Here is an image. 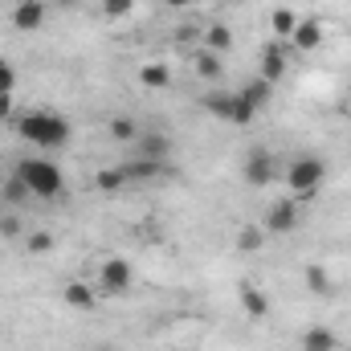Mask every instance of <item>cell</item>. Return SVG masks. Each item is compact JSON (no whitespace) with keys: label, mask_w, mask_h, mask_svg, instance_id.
<instances>
[{"label":"cell","mask_w":351,"mask_h":351,"mask_svg":"<svg viewBox=\"0 0 351 351\" xmlns=\"http://www.w3.org/2000/svg\"><path fill=\"white\" fill-rule=\"evenodd\" d=\"M298 348L302 351H335L339 348V335H335L331 327H306V331L298 335Z\"/></svg>","instance_id":"obj_11"},{"label":"cell","mask_w":351,"mask_h":351,"mask_svg":"<svg viewBox=\"0 0 351 351\" xmlns=\"http://www.w3.org/2000/svg\"><path fill=\"white\" fill-rule=\"evenodd\" d=\"M237 298H241V311H245L250 319H265V315H269V298H265L258 286H241Z\"/></svg>","instance_id":"obj_13"},{"label":"cell","mask_w":351,"mask_h":351,"mask_svg":"<svg viewBox=\"0 0 351 351\" xmlns=\"http://www.w3.org/2000/svg\"><path fill=\"white\" fill-rule=\"evenodd\" d=\"M62 298H66L70 311H94L98 306V294H94V286H86V282H66Z\"/></svg>","instance_id":"obj_12"},{"label":"cell","mask_w":351,"mask_h":351,"mask_svg":"<svg viewBox=\"0 0 351 351\" xmlns=\"http://www.w3.org/2000/svg\"><path fill=\"white\" fill-rule=\"evenodd\" d=\"M192 66H196L200 78H221V70H225V66H221V53H213V49H200Z\"/></svg>","instance_id":"obj_18"},{"label":"cell","mask_w":351,"mask_h":351,"mask_svg":"<svg viewBox=\"0 0 351 351\" xmlns=\"http://www.w3.org/2000/svg\"><path fill=\"white\" fill-rule=\"evenodd\" d=\"M306 290L311 294H331V274L323 265H306Z\"/></svg>","instance_id":"obj_23"},{"label":"cell","mask_w":351,"mask_h":351,"mask_svg":"<svg viewBox=\"0 0 351 351\" xmlns=\"http://www.w3.org/2000/svg\"><path fill=\"white\" fill-rule=\"evenodd\" d=\"M106 131H110L114 143H135V139H139V127H135L127 114H114V119L106 123Z\"/></svg>","instance_id":"obj_17"},{"label":"cell","mask_w":351,"mask_h":351,"mask_svg":"<svg viewBox=\"0 0 351 351\" xmlns=\"http://www.w3.org/2000/svg\"><path fill=\"white\" fill-rule=\"evenodd\" d=\"M16 176H21L25 188H29L33 196H41V200H53V196H62V188H66L62 168H58L53 160H45V156H29V160H21V164H16Z\"/></svg>","instance_id":"obj_2"},{"label":"cell","mask_w":351,"mask_h":351,"mask_svg":"<svg viewBox=\"0 0 351 351\" xmlns=\"http://www.w3.org/2000/svg\"><path fill=\"white\" fill-rule=\"evenodd\" d=\"M200 106H204L213 119H225V123H229V114H233V94H229V90H213V94L200 98Z\"/></svg>","instance_id":"obj_14"},{"label":"cell","mask_w":351,"mask_h":351,"mask_svg":"<svg viewBox=\"0 0 351 351\" xmlns=\"http://www.w3.org/2000/svg\"><path fill=\"white\" fill-rule=\"evenodd\" d=\"M168 82H172V70H168V66H160V62H147V66H139V86L164 90Z\"/></svg>","instance_id":"obj_15"},{"label":"cell","mask_w":351,"mask_h":351,"mask_svg":"<svg viewBox=\"0 0 351 351\" xmlns=\"http://www.w3.org/2000/svg\"><path fill=\"white\" fill-rule=\"evenodd\" d=\"M156 172H160V164H156V160H143V156H135L131 164H123V176H127V184H131V180H152Z\"/></svg>","instance_id":"obj_19"},{"label":"cell","mask_w":351,"mask_h":351,"mask_svg":"<svg viewBox=\"0 0 351 351\" xmlns=\"http://www.w3.org/2000/svg\"><path fill=\"white\" fill-rule=\"evenodd\" d=\"M25 196H33V192L25 188V180H21V176H8V180H4V200H8V204H21Z\"/></svg>","instance_id":"obj_26"},{"label":"cell","mask_w":351,"mask_h":351,"mask_svg":"<svg viewBox=\"0 0 351 351\" xmlns=\"http://www.w3.org/2000/svg\"><path fill=\"white\" fill-rule=\"evenodd\" d=\"M204 49L229 53V49H233V29H229V25H208V29H204Z\"/></svg>","instance_id":"obj_16"},{"label":"cell","mask_w":351,"mask_h":351,"mask_svg":"<svg viewBox=\"0 0 351 351\" xmlns=\"http://www.w3.org/2000/svg\"><path fill=\"white\" fill-rule=\"evenodd\" d=\"M139 156L143 160H156V164H164V156L172 152V139L164 135V131H139Z\"/></svg>","instance_id":"obj_10"},{"label":"cell","mask_w":351,"mask_h":351,"mask_svg":"<svg viewBox=\"0 0 351 351\" xmlns=\"http://www.w3.org/2000/svg\"><path fill=\"white\" fill-rule=\"evenodd\" d=\"M16 131H21L25 143L45 147V152H58V147L70 143V123L62 114H53V110H29V114H21Z\"/></svg>","instance_id":"obj_1"},{"label":"cell","mask_w":351,"mask_h":351,"mask_svg":"<svg viewBox=\"0 0 351 351\" xmlns=\"http://www.w3.org/2000/svg\"><path fill=\"white\" fill-rule=\"evenodd\" d=\"M12 90H16V66L0 58V94H12Z\"/></svg>","instance_id":"obj_29"},{"label":"cell","mask_w":351,"mask_h":351,"mask_svg":"<svg viewBox=\"0 0 351 351\" xmlns=\"http://www.w3.org/2000/svg\"><path fill=\"white\" fill-rule=\"evenodd\" d=\"M131 8H135V0H102V12H106L110 21H123V16H131Z\"/></svg>","instance_id":"obj_28"},{"label":"cell","mask_w":351,"mask_h":351,"mask_svg":"<svg viewBox=\"0 0 351 351\" xmlns=\"http://www.w3.org/2000/svg\"><path fill=\"white\" fill-rule=\"evenodd\" d=\"M269 25H274V37H290L294 25H298V16H294V8H274Z\"/></svg>","instance_id":"obj_22"},{"label":"cell","mask_w":351,"mask_h":351,"mask_svg":"<svg viewBox=\"0 0 351 351\" xmlns=\"http://www.w3.org/2000/svg\"><path fill=\"white\" fill-rule=\"evenodd\" d=\"M45 25V0H16L12 4V29L16 33H37Z\"/></svg>","instance_id":"obj_8"},{"label":"cell","mask_w":351,"mask_h":351,"mask_svg":"<svg viewBox=\"0 0 351 351\" xmlns=\"http://www.w3.org/2000/svg\"><path fill=\"white\" fill-rule=\"evenodd\" d=\"M290 45L302 49V53H315V49L323 45V25H319V21H298L294 33H290Z\"/></svg>","instance_id":"obj_9"},{"label":"cell","mask_w":351,"mask_h":351,"mask_svg":"<svg viewBox=\"0 0 351 351\" xmlns=\"http://www.w3.org/2000/svg\"><path fill=\"white\" fill-rule=\"evenodd\" d=\"M0 237H21V217L16 213H4L0 217Z\"/></svg>","instance_id":"obj_30"},{"label":"cell","mask_w":351,"mask_h":351,"mask_svg":"<svg viewBox=\"0 0 351 351\" xmlns=\"http://www.w3.org/2000/svg\"><path fill=\"white\" fill-rule=\"evenodd\" d=\"M265 233H294L298 229V204L294 200H274L269 208H265V221H262Z\"/></svg>","instance_id":"obj_7"},{"label":"cell","mask_w":351,"mask_h":351,"mask_svg":"<svg viewBox=\"0 0 351 351\" xmlns=\"http://www.w3.org/2000/svg\"><path fill=\"white\" fill-rule=\"evenodd\" d=\"M58 4H82V0H58Z\"/></svg>","instance_id":"obj_33"},{"label":"cell","mask_w":351,"mask_h":351,"mask_svg":"<svg viewBox=\"0 0 351 351\" xmlns=\"http://www.w3.org/2000/svg\"><path fill=\"white\" fill-rule=\"evenodd\" d=\"M282 180L290 184L294 200H311L323 188V180H327V164L319 156H298V160H290V168L282 172Z\"/></svg>","instance_id":"obj_3"},{"label":"cell","mask_w":351,"mask_h":351,"mask_svg":"<svg viewBox=\"0 0 351 351\" xmlns=\"http://www.w3.org/2000/svg\"><path fill=\"white\" fill-rule=\"evenodd\" d=\"M269 94H274V86H269V82H262V78H254L250 86H241V98H245L250 106H258V110L269 102Z\"/></svg>","instance_id":"obj_21"},{"label":"cell","mask_w":351,"mask_h":351,"mask_svg":"<svg viewBox=\"0 0 351 351\" xmlns=\"http://www.w3.org/2000/svg\"><path fill=\"white\" fill-rule=\"evenodd\" d=\"M12 114V94H0V123Z\"/></svg>","instance_id":"obj_31"},{"label":"cell","mask_w":351,"mask_h":351,"mask_svg":"<svg viewBox=\"0 0 351 351\" xmlns=\"http://www.w3.org/2000/svg\"><path fill=\"white\" fill-rule=\"evenodd\" d=\"M164 4H168V8H188L192 0H164Z\"/></svg>","instance_id":"obj_32"},{"label":"cell","mask_w":351,"mask_h":351,"mask_svg":"<svg viewBox=\"0 0 351 351\" xmlns=\"http://www.w3.org/2000/svg\"><path fill=\"white\" fill-rule=\"evenodd\" d=\"M135 4H139V0H135Z\"/></svg>","instance_id":"obj_34"},{"label":"cell","mask_w":351,"mask_h":351,"mask_svg":"<svg viewBox=\"0 0 351 351\" xmlns=\"http://www.w3.org/2000/svg\"><path fill=\"white\" fill-rule=\"evenodd\" d=\"M25 250H29V254H49V250H53V233H45V229L29 233V237H25Z\"/></svg>","instance_id":"obj_27"},{"label":"cell","mask_w":351,"mask_h":351,"mask_svg":"<svg viewBox=\"0 0 351 351\" xmlns=\"http://www.w3.org/2000/svg\"><path fill=\"white\" fill-rule=\"evenodd\" d=\"M286 70H290L286 45H282V41H269V45L262 49V58H258V78L269 82V86H278V82L286 78Z\"/></svg>","instance_id":"obj_6"},{"label":"cell","mask_w":351,"mask_h":351,"mask_svg":"<svg viewBox=\"0 0 351 351\" xmlns=\"http://www.w3.org/2000/svg\"><path fill=\"white\" fill-rule=\"evenodd\" d=\"M241 176H245V184H254V188H265V184H274L282 168H278V160H274V152H265V147H254L250 156H245V164H241Z\"/></svg>","instance_id":"obj_5"},{"label":"cell","mask_w":351,"mask_h":351,"mask_svg":"<svg viewBox=\"0 0 351 351\" xmlns=\"http://www.w3.org/2000/svg\"><path fill=\"white\" fill-rule=\"evenodd\" d=\"M131 286H135V269H131V262L106 258V262L98 265V290H102V294L119 298V294H127Z\"/></svg>","instance_id":"obj_4"},{"label":"cell","mask_w":351,"mask_h":351,"mask_svg":"<svg viewBox=\"0 0 351 351\" xmlns=\"http://www.w3.org/2000/svg\"><path fill=\"white\" fill-rule=\"evenodd\" d=\"M94 184H98V192H119L127 184V176H123V168H102L94 176Z\"/></svg>","instance_id":"obj_25"},{"label":"cell","mask_w":351,"mask_h":351,"mask_svg":"<svg viewBox=\"0 0 351 351\" xmlns=\"http://www.w3.org/2000/svg\"><path fill=\"white\" fill-rule=\"evenodd\" d=\"M262 245H265V229H254V225L237 229V250H241V254H258Z\"/></svg>","instance_id":"obj_20"},{"label":"cell","mask_w":351,"mask_h":351,"mask_svg":"<svg viewBox=\"0 0 351 351\" xmlns=\"http://www.w3.org/2000/svg\"><path fill=\"white\" fill-rule=\"evenodd\" d=\"M254 114H258V106H250V102L241 98V90H233V114H229V123L245 127V123H254Z\"/></svg>","instance_id":"obj_24"}]
</instances>
